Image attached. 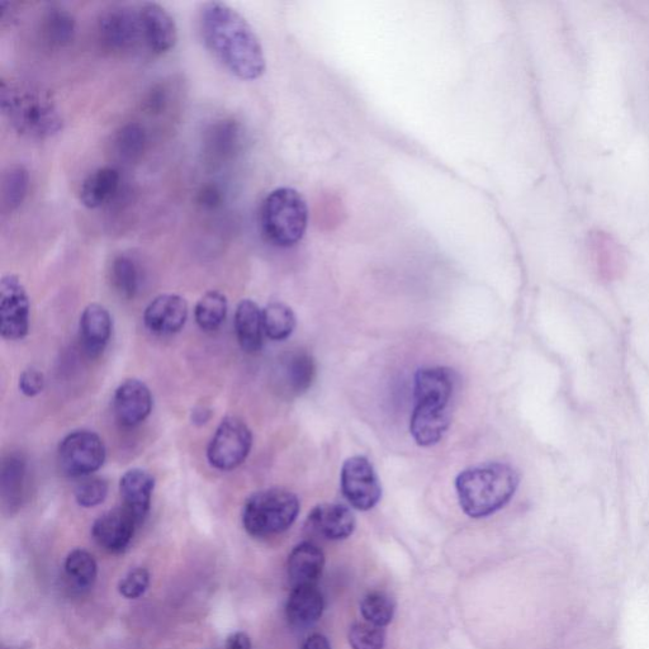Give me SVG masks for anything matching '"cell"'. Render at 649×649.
<instances>
[{
	"label": "cell",
	"instance_id": "6da1fadb",
	"mask_svg": "<svg viewBox=\"0 0 649 649\" xmlns=\"http://www.w3.org/2000/svg\"><path fill=\"white\" fill-rule=\"evenodd\" d=\"M200 30L207 49L236 78L251 82L265 73L267 61L257 33L229 4H203Z\"/></svg>",
	"mask_w": 649,
	"mask_h": 649
},
{
	"label": "cell",
	"instance_id": "7a4b0ae2",
	"mask_svg": "<svg viewBox=\"0 0 649 649\" xmlns=\"http://www.w3.org/2000/svg\"><path fill=\"white\" fill-rule=\"evenodd\" d=\"M519 475L505 463H485L459 473L456 490L459 505L473 519L487 518L513 499Z\"/></svg>",
	"mask_w": 649,
	"mask_h": 649
},
{
	"label": "cell",
	"instance_id": "3957f363",
	"mask_svg": "<svg viewBox=\"0 0 649 649\" xmlns=\"http://www.w3.org/2000/svg\"><path fill=\"white\" fill-rule=\"evenodd\" d=\"M0 108L13 129L30 139H49L63 129L55 102L32 85L2 80Z\"/></svg>",
	"mask_w": 649,
	"mask_h": 649
},
{
	"label": "cell",
	"instance_id": "277c9868",
	"mask_svg": "<svg viewBox=\"0 0 649 649\" xmlns=\"http://www.w3.org/2000/svg\"><path fill=\"white\" fill-rule=\"evenodd\" d=\"M260 225L265 238L278 248H292L301 243L309 226V207L295 188L281 187L263 201Z\"/></svg>",
	"mask_w": 649,
	"mask_h": 649
},
{
	"label": "cell",
	"instance_id": "5b68a950",
	"mask_svg": "<svg viewBox=\"0 0 649 649\" xmlns=\"http://www.w3.org/2000/svg\"><path fill=\"white\" fill-rule=\"evenodd\" d=\"M300 513V500L291 491L269 489L250 496L243 510V524L253 537L267 538L286 532Z\"/></svg>",
	"mask_w": 649,
	"mask_h": 649
},
{
	"label": "cell",
	"instance_id": "8992f818",
	"mask_svg": "<svg viewBox=\"0 0 649 649\" xmlns=\"http://www.w3.org/2000/svg\"><path fill=\"white\" fill-rule=\"evenodd\" d=\"M251 445H253V435L249 426L243 420L229 416L221 421L208 445V462L216 470H235L248 458Z\"/></svg>",
	"mask_w": 649,
	"mask_h": 649
},
{
	"label": "cell",
	"instance_id": "52a82bcc",
	"mask_svg": "<svg viewBox=\"0 0 649 649\" xmlns=\"http://www.w3.org/2000/svg\"><path fill=\"white\" fill-rule=\"evenodd\" d=\"M61 471L70 477H88L106 461V447L98 434L89 430L74 431L60 443Z\"/></svg>",
	"mask_w": 649,
	"mask_h": 649
},
{
	"label": "cell",
	"instance_id": "ba28073f",
	"mask_svg": "<svg viewBox=\"0 0 649 649\" xmlns=\"http://www.w3.org/2000/svg\"><path fill=\"white\" fill-rule=\"evenodd\" d=\"M340 483L345 499L357 510H371L381 500L380 480L366 457L347 459L341 468Z\"/></svg>",
	"mask_w": 649,
	"mask_h": 649
},
{
	"label": "cell",
	"instance_id": "9c48e42d",
	"mask_svg": "<svg viewBox=\"0 0 649 649\" xmlns=\"http://www.w3.org/2000/svg\"><path fill=\"white\" fill-rule=\"evenodd\" d=\"M30 297L14 274L0 281V333L7 340H21L30 331Z\"/></svg>",
	"mask_w": 649,
	"mask_h": 649
},
{
	"label": "cell",
	"instance_id": "30bf717a",
	"mask_svg": "<svg viewBox=\"0 0 649 649\" xmlns=\"http://www.w3.org/2000/svg\"><path fill=\"white\" fill-rule=\"evenodd\" d=\"M457 377L452 369L430 367L419 369L415 376V410L430 414L452 415L454 391Z\"/></svg>",
	"mask_w": 649,
	"mask_h": 649
},
{
	"label": "cell",
	"instance_id": "8fae6325",
	"mask_svg": "<svg viewBox=\"0 0 649 649\" xmlns=\"http://www.w3.org/2000/svg\"><path fill=\"white\" fill-rule=\"evenodd\" d=\"M102 40L112 49L129 51L144 42L139 9L117 6L103 12L99 20Z\"/></svg>",
	"mask_w": 649,
	"mask_h": 649
},
{
	"label": "cell",
	"instance_id": "7c38bea8",
	"mask_svg": "<svg viewBox=\"0 0 649 649\" xmlns=\"http://www.w3.org/2000/svg\"><path fill=\"white\" fill-rule=\"evenodd\" d=\"M144 44L156 55L167 54L177 46L178 27L174 18L158 3H144L139 8Z\"/></svg>",
	"mask_w": 649,
	"mask_h": 649
},
{
	"label": "cell",
	"instance_id": "4fadbf2b",
	"mask_svg": "<svg viewBox=\"0 0 649 649\" xmlns=\"http://www.w3.org/2000/svg\"><path fill=\"white\" fill-rule=\"evenodd\" d=\"M139 525L129 510L116 508L107 511L94 521L92 534L94 540L111 553H121L130 546L135 529Z\"/></svg>",
	"mask_w": 649,
	"mask_h": 649
},
{
	"label": "cell",
	"instance_id": "5bb4252c",
	"mask_svg": "<svg viewBox=\"0 0 649 649\" xmlns=\"http://www.w3.org/2000/svg\"><path fill=\"white\" fill-rule=\"evenodd\" d=\"M113 410L123 426L132 428L149 418L153 410L150 388L139 380H127L117 388L113 397Z\"/></svg>",
	"mask_w": 649,
	"mask_h": 649
},
{
	"label": "cell",
	"instance_id": "9a60e30c",
	"mask_svg": "<svg viewBox=\"0 0 649 649\" xmlns=\"http://www.w3.org/2000/svg\"><path fill=\"white\" fill-rule=\"evenodd\" d=\"M188 319V303L178 295H160L144 312L146 328L156 335H173L184 328Z\"/></svg>",
	"mask_w": 649,
	"mask_h": 649
},
{
	"label": "cell",
	"instance_id": "2e32d148",
	"mask_svg": "<svg viewBox=\"0 0 649 649\" xmlns=\"http://www.w3.org/2000/svg\"><path fill=\"white\" fill-rule=\"evenodd\" d=\"M355 516L353 511L341 504H320L307 518V527L312 532L329 540L347 539L354 533Z\"/></svg>",
	"mask_w": 649,
	"mask_h": 649
},
{
	"label": "cell",
	"instance_id": "e0dca14e",
	"mask_svg": "<svg viewBox=\"0 0 649 649\" xmlns=\"http://www.w3.org/2000/svg\"><path fill=\"white\" fill-rule=\"evenodd\" d=\"M112 335L110 312L98 303H92L80 317V340L84 352L90 358H97L107 348Z\"/></svg>",
	"mask_w": 649,
	"mask_h": 649
},
{
	"label": "cell",
	"instance_id": "ac0fdd59",
	"mask_svg": "<svg viewBox=\"0 0 649 649\" xmlns=\"http://www.w3.org/2000/svg\"><path fill=\"white\" fill-rule=\"evenodd\" d=\"M154 487V477L139 468L127 471L121 478L120 492L123 508L129 510L139 524L149 514Z\"/></svg>",
	"mask_w": 649,
	"mask_h": 649
},
{
	"label": "cell",
	"instance_id": "d6986e66",
	"mask_svg": "<svg viewBox=\"0 0 649 649\" xmlns=\"http://www.w3.org/2000/svg\"><path fill=\"white\" fill-rule=\"evenodd\" d=\"M325 601L317 585L293 587L286 605L288 623L293 628L306 629L319 622Z\"/></svg>",
	"mask_w": 649,
	"mask_h": 649
},
{
	"label": "cell",
	"instance_id": "ffe728a7",
	"mask_svg": "<svg viewBox=\"0 0 649 649\" xmlns=\"http://www.w3.org/2000/svg\"><path fill=\"white\" fill-rule=\"evenodd\" d=\"M324 567V552L311 542L298 544L288 557V577L293 587L316 585Z\"/></svg>",
	"mask_w": 649,
	"mask_h": 649
},
{
	"label": "cell",
	"instance_id": "44dd1931",
	"mask_svg": "<svg viewBox=\"0 0 649 649\" xmlns=\"http://www.w3.org/2000/svg\"><path fill=\"white\" fill-rule=\"evenodd\" d=\"M235 333L241 349L249 354L258 353L263 347V310L251 300H243L236 307Z\"/></svg>",
	"mask_w": 649,
	"mask_h": 649
},
{
	"label": "cell",
	"instance_id": "7402d4cb",
	"mask_svg": "<svg viewBox=\"0 0 649 649\" xmlns=\"http://www.w3.org/2000/svg\"><path fill=\"white\" fill-rule=\"evenodd\" d=\"M279 372L286 390L291 395L301 396L310 390L315 381V360L309 353L296 350L284 355Z\"/></svg>",
	"mask_w": 649,
	"mask_h": 649
},
{
	"label": "cell",
	"instance_id": "603a6c76",
	"mask_svg": "<svg viewBox=\"0 0 649 649\" xmlns=\"http://www.w3.org/2000/svg\"><path fill=\"white\" fill-rule=\"evenodd\" d=\"M118 186H120V173L115 168H99L84 179L80 187V202L89 210H97L112 200Z\"/></svg>",
	"mask_w": 649,
	"mask_h": 649
},
{
	"label": "cell",
	"instance_id": "cb8c5ba5",
	"mask_svg": "<svg viewBox=\"0 0 649 649\" xmlns=\"http://www.w3.org/2000/svg\"><path fill=\"white\" fill-rule=\"evenodd\" d=\"M227 310L229 302L224 293L210 291L198 301L194 309V319L202 330L216 331L224 324Z\"/></svg>",
	"mask_w": 649,
	"mask_h": 649
},
{
	"label": "cell",
	"instance_id": "d4e9b609",
	"mask_svg": "<svg viewBox=\"0 0 649 649\" xmlns=\"http://www.w3.org/2000/svg\"><path fill=\"white\" fill-rule=\"evenodd\" d=\"M264 333L269 339L283 341L292 335L296 328V315L291 307L282 302L269 303L263 310Z\"/></svg>",
	"mask_w": 649,
	"mask_h": 649
},
{
	"label": "cell",
	"instance_id": "484cf974",
	"mask_svg": "<svg viewBox=\"0 0 649 649\" xmlns=\"http://www.w3.org/2000/svg\"><path fill=\"white\" fill-rule=\"evenodd\" d=\"M111 279L113 287L122 297L134 298L141 286L139 265L127 255H120L113 260Z\"/></svg>",
	"mask_w": 649,
	"mask_h": 649
},
{
	"label": "cell",
	"instance_id": "4316f807",
	"mask_svg": "<svg viewBox=\"0 0 649 649\" xmlns=\"http://www.w3.org/2000/svg\"><path fill=\"white\" fill-rule=\"evenodd\" d=\"M65 571L75 587L87 590L96 582L98 567L92 554L84 549H75L66 558Z\"/></svg>",
	"mask_w": 649,
	"mask_h": 649
},
{
	"label": "cell",
	"instance_id": "83f0119b",
	"mask_svg": "<svg viewBox=\"0 0 649 649\" xmlns=\"http://www.w3.org/2000/svg\"><path fill=\"white\" fill-rule=\"evenodd\" d=\"M26 462L21 456H9L2 467V495L7 504L21 502L25 487Z\"/></svg>",
	"mask_w": 649,
	"mask_h": 649
},
{
	"label": "cell",
	"instance_id": "f1b7e54d",
	"mask_svg": "<svg viewBox=\"0 0 649 649\" xmlns=\"http://www.w3.org/2000/svg\"><path fill=\"white\" fill-rule=\"evenodd\" d=\"M360 611L366 622L385 628L395 617L396 604L385 592L374 591L364 596Z\"/></svg>",
	"mask_w": 649,
	"mask_h": 649
},
{
	"label": "cell",
	"instance_id": "f546056e",
	"mask_svg": "<svg viewBox=\"0 0 649 649\" xmlns=\"http://www.w3.org/2000/svg\"><path fill=\"white\" fill-rule=\"evenodd\" d=\"M44 28L47 39L52 44L63 46L73 40L75 21L65 9L52 8L46 14Z\"/></svg>",
	"mask_w": 649,
	"mask_h": 649
},
{
	"label": "cell",
	"instance_id": "4dcf8cb0",
	"mask_svg": "<svg viewBox=\"0 0 649 649\" xmlns=\"http://www.w3.org/2000/svg\"><path fill=\"white\" fill-rule=\"evenodd\" d=\"M28 182V172L21 165L9 169L3 180V202L8 210L12 211L22 205L27 194Z\"/></svg>",
	"mask_w": 649,
	"mask_h": 649
},
{
	"label": "cell",
	"instance_id": "1f68e13d",
	"mask_svg": "<svg viewBox=\"0 0 649 649\" xmlns=\"http://www.w3.org/2000/svg\"><path fill=\"white\" fill-rule=\"evenodd\" d=\"M349 643L353 649H383L386 632L371 623H355L349 630Z\"/></svg>",
	"mask_w": 649,
	"mask_h": 649
},
{
	"label": "cell",
	"instance_id": "d6a6232c",
	"mask_svg": "<svg viewBox=\"0 0 649 649\" xmlns=\"http://www.w3.org/2000/svg\"><path fill=\"white\" fill-rule=\"evenodd\" d=\"M108 495V483L103 478L84 477L75 487V499L83 508L101 505Z\"/></svg>",
	"mask_w": 649,
	"mask_h": 649
},
{
	"label": "cell",
	"instance_id": "836d02e7",
	"mask_svg": "<svg viewBox=\"0 0 649 649\" xmlns=\"http://www.w3.org/2000/svg\"><path fill=\"white\" fill-rule=\"evenodd\" d=\"M149 584V572L145 568H135L123 577L118 589L126 599H139L148 590Z\"/></svg>",
	"mask_w": 649,
	"mask_h": 649
},
{
	"label": "cell",
	"instance_id": "e575fe53",
	"mask_svg": "<svg viewBox=\"0 0 649 649\" xmlns=\"http://www.w3.org/2000/svg\"><path fill=\"white\" fill-rule=\"evenodd\" d=\"M144 144V130L139 125L126 126L122 130L120 137H118L121 154L127 156V158L139 154L141 149L144 148Z\"/></svg>",
	"mask_w": 649,
	"mask_h": 649
},
{
	"label": "cell",
	"instance_id": "d590c367",
	"mask_svg": "<svg viewBox=\"0 0 649 649\" xmlns=\"http://www.w3.org/2000/svg\"><path fill=\"white\" fill-rule=\"evenodd\" d=\"M45 388V377L37 369H27L20 377V390L27 397L40 395Z\"/></svg>",
	"mask_w": 649,
	"mask_h": 649
},
{
	"label": "cell",
	"instance_id": "8d00e7d4",
	"mask_svg": "<svg viewBox=\"0 0 649 649\" xmlns=\"http://www.w3.org/2000/svg\"><path fill=\"white\" fill-rule=\"evenodd\" d=\"M226 649H251V641L248 634L236 632L227 638Z\"/></svg>",
	"mask_w": 649,
	"mask_h": 649
},
{
	"label": "cell",
	"instance_id": "74e56055",
	"mask_svg": "<svg viewBox=\"0 0 649 649\" xmlns=\"http://www.w3.org/2000/svg\"><path fill=\"white\" fill-rule=\"evenodd\" d=\"M302 649H331V646L328 638L322 636V634L316 633L306 639V642L303 643Z\"/></svg>",
	"mask_w": 649,
	"mask_h": 649
},
{
	"label": "cell",
	"instance_id": "f35d334b",
	"mask_svg": "<svg viewBox=\"0 0 649 649\" xmlns=\"http://www.w3.org/2000/svg\"><path fill=\"white\" fill-rule=\"evenodd\" d=\"M211 418V410L206 409V407H198V409L193 411L192 420L194 424L203 425L206 424Z\"/></svg>",
	"mask_w": 649,
	"mask_h": 649
}]
</instances>
